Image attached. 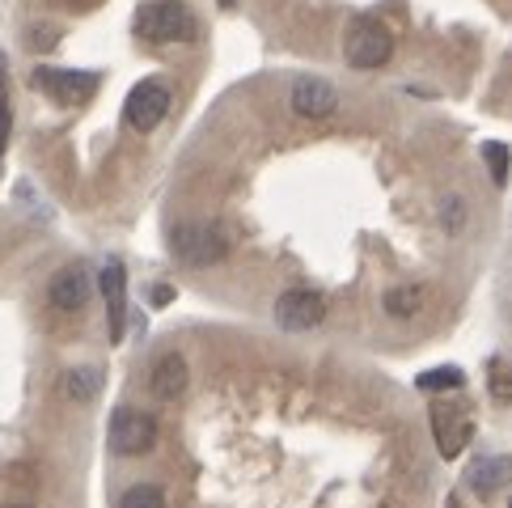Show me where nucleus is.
<instances>
[{
	"label": "nucleus",
	"mask_w": 512,
	"mask_h": 508,
	"mask_svg": "<svg viewBox=\"0 0 512 508\" xmlns=\"http://www.w3.org/2000/svg\"><path fill=\"white\" fill-rule=\"evenodd\" d=\"M322 314H326V301H322V293H314V288H288V293L276 301V322L284 331H314L322 322Z\"/></svg>",
	"instance_id": "obj_7"
},
{
	"label": "nucleus",
	"mask_w": 512,
	"mask_h": 508,
	"mask_svg": "<svg viewBox=\"0 0 512 508\" xmlns=\"http://www.w3.org/2000/svg\"><path fill=\"white\" fill-rule=\"evenodd\" d=\"M487 394L496 398V403H512V360L496 356L487 365Z\"/></svg>",
	"instance_id": "obj_16"
},
{
	"label": "nucleus",
	"mask_w": 512,
	"mask_h": 508,
	"mask_svg": "<svg viewBox=\"0 0 512 508\" xmlns=\"http://www.w3.org/2000/svg\"><path fill=\"white\" fill-rule=\"evenodd\" d=\"M288 106L301 119H331L339 111V89L331 81H322V77H297L292 81Z\"/></svg>",
	"instance_id": "obj_6"
},
{
	"label": "nucleus",
	"mask_w": 512,
	"mask_h": 508,
	"mask_svg": "<svg viewBox=\"0 0 512 508\" xmlns=\"http://www.w3.org/2000/svg\"><path fill=\"white\" fill-rule=\"evenodd\" d=\"M343 56L352 68H381L394 56V34L377 17H356L343 34Z\"/></svg>",
	"instance_id": "obj_2"
},
{
	"label": "nucleus",
	"mask_w": 512,
	"mask_h": 508,
	"mask_svg": "<svg viewBox=\"0 0 512 508\" xmlns=\"http://www.w3.org/2000/svg\"><path fill=\"white\" fill-rule=\"evenodd\" d=\"M34 85L47 89V94L64 106H77L98 89V77L94 72H68V68H39L34 72Z\"/></svg>",
	"instance_id": "obj_9"
},
{
	"label": "nucleus",
	"mask_w": 512,
	"mask_h": 508,
	"mask_svg": "<svg viewBox=\"0 0 512 508\" xmlns=\"http://www.w3.org/2000/svg\"><path fill=\"white\" fill-rule=\"evenodd\" d=\"M508 483H512V453H496V458H483V462L470 466V487L483 500H491Z\"/></svg>",
	"instance_id": "obj_13"
},
{
	"label": "nucleus",
	"mask_w": 512,
	"mask_h": 508,
	"mask_svg": "<svg viewBox=\"0 0 512 508\" xmlns=\"http://www.w3.org/2000/svg\"><path fill=\"white\" fill-rule=\"evenodd\" d=\"M9 136H13V111H9V98L0 89V153L9 149Z\"/></svg>",
	"instance_id": "obj_21"
},
{
	"label": "nucleus",
	"mask_w": 512,
	"mask_h": 508,
	"mask_svg": "<svg viewBox=\"0 0 512 508\" xmlns=\"http://www.w3.org/2000/svg\"><path fill=\"white\" fill-rule=\"evenodd\" d=\"M98 288L106 297V331H111V343H119L123 326H127V271H123V263H106L102 276H98Z\"/></svg>",
	"instance_id": "obj_10"
},
{
	"label": "nucleus",
	"mask_w": 512,
	"mask_h": 508,
	"mask_svg": "<svg viewBox=\"0 0 512 508\" xmlns=\"http://www.w3.org/2000/svg\"><path fill=\"white\" fill-rule=\"evenodd\" d=\"M136 30H140V39H149V43H178L191 34V13L182 0H153V5L140 9Z\"/></svg>",
	"instance_id": "obj_5"
},
{
	"label": "nucleus",
	"mask_w": 512,
	"mask_h": 508,
	"mask_svg": "<svg viewBox=\"0 0 512 508\" xmlns=\"http://www.w3.org/2000/svg\"><path fill=\"white\" fill-rule=\"evenodd\" d=\"M187 381H191L187 360H182L178 352L157 356V365H153V373H149V390L161 398V403H174V398L187 394Z\"/></svg>",
	"instance_id": "obj_12"
},
{
	"label": "nucleus",
	"mask_w": 512,
	"mask_h": 508,
	"mask_svg": "<svg viewBox=\"0 0 512 508\" xmlns=\"http://www.w3.org/2000/svg\"><path fill=\"white\" fill-rule=\"evenodd\" d=\"M102 394V369L85 365V369H68L64 373V398L68 403H94Z\"/></svg>",
	"instance_id": "obj_14"
},
{
	"label": "nucleus",
	"mask_w": 512,
	"mask_h": 508,
	"mask_svg": "<svg viewBox=\"0 0 512 508\" xmlns=\"http://www.w3.org/2000/svg\"><path fill=\"white\" fill-rule=\"evenodd\" d=\"M381 305H386V314H390V318H415V314H419V305H424V293H419L415 284H398V288H390Z\"/></svg>",
	"instance_id": "obj_15"
},
{
	"label": "nucleus",
	"mask_w": 512,
	"mask_h": 508,
	"mask_svg": "<svg viewBox=\"0 0 512 508\" xmlns=\"http://www.w3.org/2000/svg\"><path fill=\"white\" fill-rule=\"evenodd\" d=\"M170 102H174L170 85L157 81V77H149V81H140L132 94H127L123 119H127V127H132V132H153V127L170 115Z\"/></svg>",
	"instance_id": "obj_4"
},
{
	"label": "nucleus",
	"mask_w": 512,
	"mask_h": 508,
	"mask_svg": "<svg viewBox=\"0 0 512 508\" xmlns=\"http://www.w3.org/2000/svg\"><path fill=\"white\" fill-rule=\"evenodd\" d=\"M106 437H111V449L119 458H140V453H149L157 445V420L149 411H136V407H119L111 415V428H106Z\"/></svg>",
	"instance_id": "obj_3"
},
{
	"label": "nucleus",
	"mask_w": 512,
	"mask_h": 508,
	"mask_svg": "<svg viewBox=\"0 0 512 508\" xmlns=\"http://www.w3.org/2000/svg\"><path fill=\"white\" fill-rule=\"evenodd\" d=\"M432 432H436V445H441V458H457V453L466 449V441L474 437V420L462 407L436 403L432 407Z\"/></svg>",
	"instance_id": "obj_8"
},
{
	"label": "nucleus",
	"mask_w": 512,
	"mask_h": 508,
	"mask_svg": "<svg viewBox=\"0 0 512 508\" xmlns=\"http://www.w3.org/2000/svg\"><path fill=\"white\" fill-rule=\"evenodd\" d=\"M462 369H457V365H441V369H428V373H419V381H415V386L419 390H457V386H462Z\"/></svg>",
	"instance_id": "obj_18"
},
{
	"label": "nucleus",
	"mask_w": 512,
	"mask_h": 508,
	"mask_svg": "<svg viewBox=\"0 0 512 508\" xmlns=\"http://www.w3.org/2000/svg\"><path fill=\"white\" fill-rule=\"evenodd\" d=\"M9 508H26V504H9Z\"/></svg>",
	"instance_id": "obj_22"
},
{
	"label": "nucleus",
	"mask_w": 512,
	"mask_h": 508,
	"mask_svg": "<svg viewBox=\"0 0 512 508\" xmlns=\"http://www.w3.org/2000/svg\"><path fill=\"white\" fill-rule=\"evenodd\" d=\"M119 508H170V504H166V492H161L157 483H136L119 496Z\"/></svg>",
	"instance_id": "obj_17"
},
{
	"label": "nucleus",
	"mask_w": 512,
	"mask_h": 508,
	"mask_svg": "<svg viewBox=\"0 0 512 508\" xmlns=\"http://www.w3.org/2000/svg\"><path fill=\"white\" fill-rule=\"evenodd\" d=\"M483 161H487V166H491V183H496V187H504V183H508V170H512L508 144H500V140H491V144H483Z\"/></svg>",
	"instance_id": "obj_19"
},
{
	"label": "nucleus",
	"mask_w": 512,
	"mask_h": 508,
	"mask_svg": "<svg viewBox=\"0 0 512 508\" xmlns=\"http://www.w3.org/2000/svg\"><path fill=\"white\" fill-rule=\"evenodd\" d=\"M89 293H94V284H89V271H85V267H64V271H56V276H51V284H47V301L56 305V310H64V314L85 310Z\"/></svg>",
	"instance_id": "obj_11"
},
{
	"label": "nucleus",
	"mask_w": 512,
	"mask_h": 508,
	"mask_svg": "<svg viewBox=\"0 0 512 508\" xmlns=\"http://www.w3.org/2000/svg\"><path fill=\"white\" fill-rule=\"evenodd\" d=\"M170 250L187 267H212V263H221L225 254H229V233L221 225L191 221V225H178L170 233Z\"/></svg>",
	"instance_id": "obj_1"
},
{
	"label": "nucleus",
	"mask_w": 512,
	"mask_h": 508,
	"mask_svg": "<svg viewBox=\"0 0 512 508\" xmlns=\"http://www.w3.org/2000/svg\"><path fill=\"white\" fill-rule=\"evenodd\" d=\"M221 5H233V0H221Z\"/></svg>",
	"instance_id": "obj_23"
},
{
	"label": "nucleus",
	"mask_w": 512,
	"mask_h": 508,
	"mask_svg": "<svg viewBox=\"0 0 512 508\" xmlns=\"http://www.w3.org/2000/svg\"><path fill=\"white\" fill-rule=\"evenodd\" d=\"M441 229L445 233H462L466 229V199L462 195H445L441 199Z\"/></svg>",
	"instance_id": "obj_20"
}]
</instances>
